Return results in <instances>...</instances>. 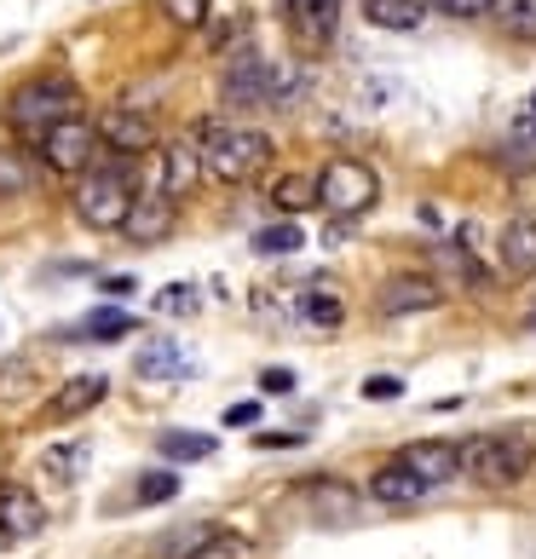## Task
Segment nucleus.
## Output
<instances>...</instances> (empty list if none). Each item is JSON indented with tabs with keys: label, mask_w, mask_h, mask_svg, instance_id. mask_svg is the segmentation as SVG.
Wrapping results in <instances>:
<instances>
[{
	"label": "nucleus",
	"mask_w": 536,
	"mask_h": 559,
	"mask_svg": "<svg viewBox=\"0 0 536 559\" xmlns=\"http://www.w3.org/2000/svg\"><path fill=\"white\" fill-rule=\"evenodd\" d=\"M98 139H105V151L133 162L144 151H156V121L133 105H110V110H98Z\"/></svg>",
	"instance_id": "6e6552de"
},
{
	"label": "nucleus",
	"mask_w": 536,
	"mask_h": 559,
	"mask_svg": "<svg viewBox=\"0 0 536 559\" xmlns=\"http://www.w3.org/2000/svg\"><path fill=\"white\" fill-rule=\"evenodd\" d=\"M98 151H105V139H98V121H87V116H70V121H58L52 133L35 139V156L47 162L52 174H70V179H87Z\"/></svg>",
	"instance_id": "0eeeda50"
},
{
	"label": "nucleus",
	"mask_w": 536,
	"mask_h": 559,
	"mask_svg": "<svg viewBox=\"0 0 536 559\" xmlns=\"http://www.w3.org/2000/svg\"><path fill=\"white\" fill-rule=\"evenodd\" d=\"M156 162H162V174H156V191L162 197H191L196 191V179H209L202 174V139H168L156 151Z\"/></svg>",
	"instance_id": "1a4fd4ad"
},
{
	"label": "nucleus",
	"mask_w": 536,
	"mask_h": 559,
	"mask_svg": "<svg viewBox=\"0 0 536 559\" xmlns=\"http://www.w3.org/2000/svg\"><path fill=\"white\" fill-rule=\"evenodd\" d=\"M398 462L416 473L427 490H439V485H450V479H462V444H450V439H416V444H404V450H398Z\"/></svg>",
	"instance_id": "9d476101"
},
{
	"label": "nucleus",
	"mask_w": 536,
	"mask_h": 559,
	"mask_svg": "<svg viewBox=\"0 0 536 559\" xmlns=\"http://www.w3.org/2000/svg\"><path fill=\"white\" fill-rule=\"evenodd\" d=\"M318 202L346 225V219H358L381 202V174L358 156H329L323 174H318Z\"/></svg>",
	"instance_id": "39448f33"
},
{
	"label": "nucleus",
	"mask_w": 536,
	"mask_h": 559,
	"mask_svg": "<svg viewBox=\"0 0 536 559\" xmlns=\"http://www.w3.org/2000/svg\"><path fill=\"white\" fill-rule=\"evenodd\" d=\"M364 17L376 29H421V17H427V0H364Z\"/></svg>",
	"instance_id": "4be33fe9"
},
{
	"label": "nucleus",
	"mask_w": 536,
	"mask_h": 559,
	"mask_svg": "<svg viewBox=\"0 0 536 559\" xmlns=\"http://www.w3.org/2000/svg\"><path fill=\"white\" fill-rule=\"evenodd\" d=\"M81 462H87V444H58V450H47V473H58V479H75Z\"/></svg>",
	"instance_id": "2f4dec72"
},
{
	"label": "nucleus",
	"mask_w": 536,
	"mask_h": 559,
	"mask_svg": "<svg viewBox=\"0 0 536 559\" xmlns=\"http://www.w3.org/2000/svg\"><path fill=\"white\" fill-rule=\"evenodd\" d=\"M531 329H536V318H531Z\"/></svg>",
	"instance_id": "a19ab883"
},
{
	"label": "nucleus",
	"mask_w": 536,
	"mask_h": 559,
	"mask_svg": "<svg viewBox=\"0 0 536 559\" xmlns=\"http://www.w3.org/2000/svg\"><path fill=\"white\" fill-rule=\"evenodd\" d=\"M133 312H121V306H98V312L87 318H75L58 329V341H121V335H133Z\"/></svg>",
	"instance_id": "6ab92c4d"
},
{
	"label": "nucleus",
	"mask_w": 536,
	"mask_h": 559,
	"mask_svg": "<svg viewBox=\"0 0 536 559\" xmlns=\"http://www.w3.org/2000/svg\"><path fill=\"white\" fill-rule=\"evenodd\" d=\"M444 300V288L439 283H432V277H386L381 283V318H409V312H432V306H439Z\"/></svg>",
	"instance_id": "ddd939ff"
},
{
	"label": "nucleus",
	"mask_w": 536,
	"mask_h": 559,
	"mask_svg": "<svg viewBox=\"0 0 536 559\" xmlns=\"http://www.w3.org/2000/svg\"><path fill=\"white\" fill-rule=\"evenodd\" d=\"M133 376L151 381V386H174L184 376V346L174 335H151L139 346V358H133Z\"/></svg>",
	"instance_id": "f3484780"
},
{
	"label": "nucleus",
	"mask_w": 536,
	"mask_h": 559,
	"mask_svg": "<svg viewBox=\"0 0 536 559\" xmlns=\"http://www.w3.org/2000/svg\"><path fill=\"white\" fill-rule=\"evenodd\" d=\"M156 450L168 455V462H209L219 444L209 439V432H179V427H168V432H156Z\"/></svg>",
	"instance_id": "393cba45"
},
{
	"label": "nucleus",
	"mask_w": 536,
	"mask_h": 559,
	"mask_svg": "<svg viewBox=\"0 0 536 559\" xmlns=\"http://www.w3.org/2000/svg\"><path fill=\"white\" fill-rule=\"evenodd\" d=\"M0 548H12V543H7V536H0Z\"/></svg>",
	"instance_id": "ea45409f"
},
{
	"label": "nucleus",
	"mask_w": 536,
	"mask_h": 559,
	"mask_svg": "<svg viewBox=\"0 0 536 559\" xmlns=\"http://www.w3.org/2000/svg\"><path fill=\"white\" fill-rule=\"evenodd\" d=\"M133 202H139V191H133L128 168H93L75 185V214H81V225H93V231H128Z\"/></svg>",
	"instance_id": "423d86ee"
},
{
	"label": "nucleus",
	"mask_w": 536,
	"mask_h": 559,
	"mask_svg": "<svg viewBox=\"0 0 536 559\" xmlns=\"http://www.w3.org/2000/svg\"><path fill=\"white\" fill-rule=\"evenodd\" d=\"M174 496H179V473H168V467H151V473L133 479V502L139 508H162V502H174Z\"/></svg>",
	"instance_id": "bb28decb"
},
{
	"label": "nucleus",
	"mask_w": 536,
	"mask_h": 559,
	"mask_svg": "<svg viewBox=\"0 0 536 559\" xmlns=\"http://www.w3.org/2000/svg\"><path fill=\"white\" fill-rule=\"evenodd\" d=\"M306 248V231L295 219H277V225H260L254 231V254L260 260H288V254H300Z\"/></svg>",
	"instance_id": "5701e85b"
},
{
	"label": "nucleus",
	"mask_w": 536,
	"mask_h": 559,
	"mask_svg": "<svg viewBox=\"0 0 536 559\" xmlns=\"http://www.w3.org/2000/svg\"><path fill=\"white\" fill-rule=\"evenodd\" d=\"M432 260H439L444 277H456L462 288H473V295H485V288H490V272L473 260V248H467L462 237H456V242H439V248H432Z\"/></svg>",
	"instance_id": "412c9836"
},
{
	"label": "nucleus",
	"mask_w": 536,
	"mask_h": 559,
	"mask_svg": "<svg viewBox=\"0 0 536 559\" xmlns=\"http://www.w3.org/2000/svg\"><path fill=\"white\" fill-rule=\"evenodd\" d=\"M306 502H312V513H318V520H329V525L358 520V490L341 485V479H312V485H306Z\"/></svg>",
	"instance_id": "aec40b11"
},
{
	"label": "nucleus",
	"mask_w": 536,
	"mask_h": 559,
	"mask_svg": "<svg viewBox=\"0 0 536 559\" xmlns=\"http://www.w3.org/2000/svg\"><path fill=\"white\" fill-rule=\"evenodd\" d=\"M254 444H260V450H295V444H306V439H300V432H260Z\"/></svg>",
	"instance_id": "e433bc0d"
},
{
	"label": "nucleus",
	"mask_w": 536,
	"mask_h": 559,
	"mask_svg": "<svg viewBox=\"0 0 536 559\" xmlns=\"http://www.w3.org/2000/svg\"><path fill=\"white\" fill-rule=\"evenodd\" d=\"M29 179H35V168L24 162V151H17V144H0V202L29 197Z\"/></svg>",
	"instance_id": "a878e982"
},
{
	"label": "nucleus",
	"mask_w": 536,
	"mask_h": 559,
	"mask_svg": "<svg viewBox=\"0 0 536 559\" xmlns=\"http://www.w3.org/2000/svg\"><path fill=\"white\" fill-rule=\"evenodd\" d=\"M265 162H272V139L260 128H237V121L202 128V174L214 185H249Z\"/></svg>",
	"instance_id": "f03ea898"
},
{
	"label": "nucleus",
	"mask_w": 536,
	"mask_h": 559,
	"mask_svg": "<svg viewBox=\"0 0 536 559\" xmlns=\"http://www.w3.org/2000/svg\"><path fill=\"white\" fill-rule=\"evenodd\" d=\"M369 496H376L381 508H416L421 496H427V485H421L416 473H409V467L398 462V455H393L386 467H376V473H369Z\"/></svg>",
	"instance_id": "a211bd4d"
},
{
	"label": "nucleus",
	"mask_w": 536,
	"mask_h": 559,
	"mask_svg": "<svg viewBox=\"0 0 536 559\" xmlns=\"http://www.w3.org/2000/svg\"><path fill=\"white\" fill-rule=\"evenodd\" d=\"M184 559H249V543L237 531H209V536H196V548Z\"/></svg>",
	"instance_id": "c85d7f7f"
},
{
	"label": "nucleus",
	"mask_w": 536,
	"mask_h": 559,
	"mask_svg": "<svg viewBox=\"0 0 536 559\" xmlns=\"http://www.w3.org/2000/svg\"><path fill=\"white\" fill-rule=\"evenodd\" d=\"M432 12H450V17H485L497 12V0H427Z\"/></svg>",
	"instance_id": "473e14b6"
},
{
	"label": "nucleus",
	"mask_w": 536,
	"mask_h": 559,
	"mask_svg": "<svg viewBox=\"0 0 536 559\" xmlns=\"http://www.w3.org/2000/svg\"><path fill=\"white\" fill-rule=\"evenodd\" d=\"M295 93H300V70L288 58H260V52H237L219 81V98L231 110H277Z\"/></svg>",
	"instance_id": "f257e3e1"
},
{
	"label": "nucleus",
	"mask_w": 536,
	"mask_h": 559,
	"mask_svg": "<svg viewBox=\"0 0 536 559\" xmlns=\"http://www.w3.org/2000/svg\"><path fill=\"white\" fill-rule=\"evenodd\" d=\"M174 225H179V202H174V197H162L156 185H151V191H139L133 219H128V237H133L139 248L168 242V237H174Z\"/></svg>",
	"instance_id": "9b49d317"
},
{
	"label": "nucleus",
	"mask_w": 536,
	"mask_h": 559,
	"mask_svg": "<svg viewBox=\"0 0 536 559\" xmlns=\"http://www.w3.org/2000/svg\"><path fill=\"white\" fill-rule=\"evenodd\" d=\"M364 399H404V381L398 376H369L364 381Z\"/></svg>",
	"instance_id": "f704fd0d"
},
{
	"label": "nucleus",
	"mask_w": 536,
	"mask_h": 559,
	"mask_svg": "<svg viewBox=\"0 0 536 559\" xmlns=\"http://www.w3.org/2000/svg\"><path fill=\"white\" fill-rule=\"evenodd\" d=\"M156 306H162L168 318H191V312H196V288H191V283H168V288L156 295Z\"/></svg>",
	"instance_id": "c756f323"
},
{
	"label": "nucleus",
	"mask_w": 536,
	"mask_h": 559,
	"mask_svg": "<svg viewBox=\"0 0 536 559\" xmlns=\"http://www.w3.org/2000/svg\"><path fill=\"white\" fill-rule=\"evenodd\" d=\"M497 260H502V272H508L513 283L536 277V214H520V219H508V225H502Z\"/></svg>",
	"instance_id": "2eb2a0df"
},
{
	"label": "nucleus",
	"mask_w": 536,
	"mask_h": 559,
	"mask_svg": "<svg viewBox=\"0 0 536 559\" xmlns=\"http://www.w3.org/2000/svg\"><path fill=\"white\" fill-rule=\"evenodd\" d=\"M133 288H139L133 277H105V295H110V300H128V295H133Z\"/></svg>",
	"instance_id": "4c0bfd02"
},
{
	"label": "nucleus",
	"mask_w": 536,
	"mask_h": 559,
	"mask_svg": "<svg viewBox=\"0 0 536 559\" xmlns=\"http://www.w3.org/2000/svg\"><path fill=\"white\" fill-rule=\"evenodd\" d=\"M162 12H168V24H179V29L209 24V0H162Z\"/></svg>",
	"instance_id": "7c9ffc66"
},
{
	"label": "nucleus",
	"mask_w": 536,
	"mask_h": 559,
	"mask_svg": "<svg viewBox=\"0 0 536 559\" xmlns=\"http://www.w3.org/2000/svg\"><path fill=\"white\" fill-rule=\"evenodd\" d=\"M75 105H81L75 81H64V75H35V81H24V87H17V93L7 98V121H12L17 133L40 139V133H52L58 121L81 116Z\"/></svg>",
	"instance_id": "20e7f679"
},
{
	"label": "nucleus",
	"mask_w": 536,
	"mask_h": 559,
	"mask_svg": "<svg viewBox=\"0 0 536 559\" xmlns=\"http://www.w3.org/2000/svg\"><path fill=\"white\" fill-rule=\"evenodd\" d=\"M260 392L265 399H288L295 392V369H260Z\"/></svg>",
	"instance_id": "72a5a7b5"
},
{
	"label": "nucleus",
	"mask_w": 536,
	"mask_h": 559,
	"mask_svg": "<svg viewBox=\"0 0 536 559\" xmlns=\"http://www.w3.org/2000/svg\"><path fill=\"white\" fill-rule=\"evenodd\" d=\"M40 525H47V508L35 502V490L0 485V536L7 543H29V536H40Z\"/></svg>",
	"instance_id": "4468645a"
},
{
	"label": "nucleus",
	"mask_w": 536,
	"mask_h": 559,
	"mask_svg": "<svg viewBox=\"0 0 536 559\" xmlns=\"http://www.w3.org/2000/svg\"><path fill=\"white\" fill-rule=\"evenodd\" d=\"M462 473L485 490H508L531 473V439L525 432H473L462 444Z\"/></svg>",
	"instance_id": "7ed1b4c3"
},
{
	"label": "nucleus",
	"mask_w": 536,
	"mask_h": 559,
	"mask_svg": "<svg viewBox=\"0 0 536 559\" xmlns=\"http://www.w3.org/2000/svg\"><path fill=\"white\" fill-rule=\"evenodd\" d=\"M272 202H277L283 214L312 209V202H318V179H306V174H283V179L272 185Z\"/></svg>",
	"instance_id": "cd10ccee"
},
{
	"label": "nucleus",
	"mask_w": 536,
	"mask_h": 559,
	"mask_svg": "<svg viewBox=\"0 0 536 559\" xmlns=\"http://www.w3.org/2000/svg\"><path fill=\"white\" fill-rule=\"evenodd\" d=\"M254 421H260V404L254 399H242V404L225 409V427H254Z\"/></svg>",
	"instance_id": "c9c22d12"
},
{
	"label": "nucleus",
	"mask_w": 536,
	"mask_h": 559,
	"mask_svg": "<svg viewBox=\"0 0 536 559\" xmlns=\"http://www.w3.org/2000/svg\"><path fill=\"white\" fill-rule=\"evenodd\" d=\"M300 318L312 323V329H341V323H346V306H341V295H335L329 283H312V288L300 295Z\"/></svg>",
	"instance_id": "b1692460"
},
{
	"label": "nucleus",
	"mask_w": 536,
	"mask_h": 559,
	"mask_svg": "<svg viewBox=\"0 0 536 559\" xmlns=\"http://www.w3.org/2000/svg\"><path fill=\"white\" fill-rule=\"evenodd\" d=\"M531 121H536V93H531Z\"/></svg>",
	"instance_id": "58836bf2"
},
{
	"label": "nucleus",
	"mask_w": 536,
	"mask_h": 559,
	"mask_svg": "<svg viewBox=\"0 0 536 559\" xmlns=\"http://www.w3.org/2000/svg\"><path fill=\"white\" fill-rule=\"evenodd\" d=\"M105 392H110V376H70L64 386L47 399V409H40V421H75V416H87L93 404H105Z\"/></svg>",
	"instance_id": "f8f14e48"
},
{
	"label": "nucleus",
	"mask_w": 536,
	"mask_h": 559,
	"mask_svg": "<svg viewBox=\"0 0 536 559\" xmlns=\"http://www.w3.org/2000/svg\"><path fill=\"white\" fill-rule=\"evenodd\" d=\"M277 12H283V24L295 29L306 47L329 40V35H335V24H341V0H277Z\"/></svg>",
	"instance_id": "dca6fc26"
}]
</instances>
